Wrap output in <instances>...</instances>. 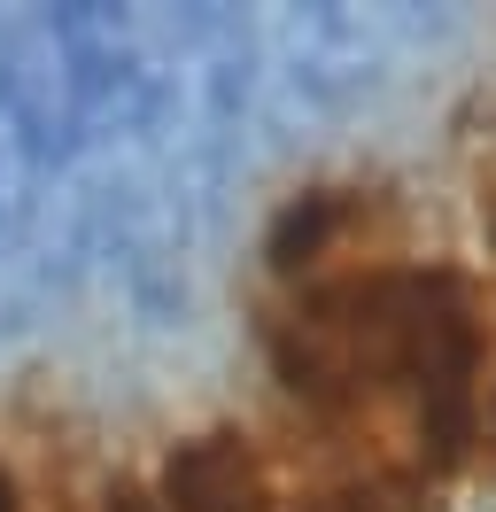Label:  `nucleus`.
<instances>
[{
    "mask_svg": "<svg viewBox=\"0 0 496 512\" xmlns=\"http://www.w3.org/2000/svg\"><path fill=\"white\" fill-rule=\"evenodd\" d=\"M264 350L334 512L450 474L489 435L496 311L473 272L403 241L388 194L326 187L279 218Z\"/></svg>",
    "mask_w": 496,
    "mask_h": 512,
    "instance_id": "f257e3e1",
    "label": "nucleus"
}]
</instances>
